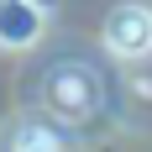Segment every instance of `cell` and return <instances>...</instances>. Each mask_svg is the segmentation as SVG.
<instances>
[{"instance_id": "cell-3", "label": "cell", "mask_w": 152, "mask_h": 152, "mask_svg": "<svg viewBox=\"0 0 152 152\" xmlns=\"http://www.w3.org/2000/svg\"><path fill=\"white\" fill-rule=\"evenodd\" d=\"M63 100V110L68 115H84V110L100 100V89H94V79L84 74V68H58L53 74V105Z\"/></svg>"}, {"instance_id": "cell-2", "label": "cell", "mask_w": 152, "mask_h": 152, "mask_svg": "<svg viewBox=\"0 0 152 152\" xmlns=\"http://www.w3.org/2000/svg\"><path fill=\"white\" fill-rule=\"evenodd\" d=\"M42 26L47 21L37 0H0V47H31Z\"/></svg>"}, {"instance_id": "cell-1", "label": "cell", "mask_w": 152, "mask_h": 152, "mask_svg": "<svg viewBox=\"0 0 152 152\" xmlns=\"http://www.w3.org/2000/svg\"><path fill=\"white\" fill-rule=\"evenodd\" d=\"M105 47L115 58H147L152 53V11L147 5H115L105 16Z\"/></svg>"}]
</instances>
